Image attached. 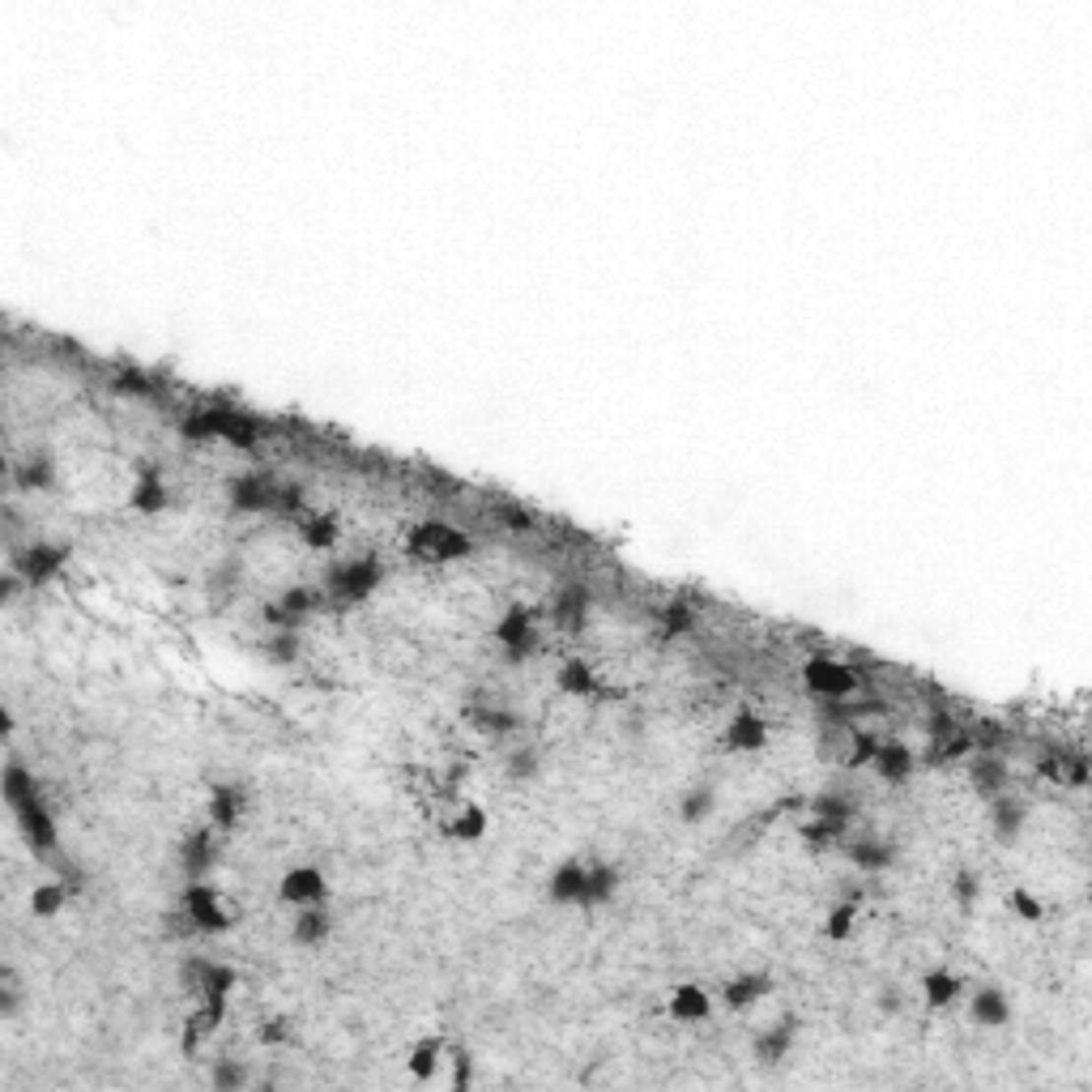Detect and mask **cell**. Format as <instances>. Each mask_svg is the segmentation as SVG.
I'll return each mask as SVG.
<instances>
[{
	"label": "cell",
	"mask_w": 1092,
	"mask_h": 1092,
	"mask_svg": "<svg viewBox=\"0 0 1092 1092\" xmlns=\"http://www.w3.org/2000/svg\"><path fill=\"white\" fill-rule=\"evenodd\" d=\"M261 422L243 410H230V406H205V410H188L179 418V435L192 444H205V440H226L235 448H256L261 444Z\"/></svg>",
	"instance_id": "1"
},
{
	"label": "cell",
	"mask_w": 1092,
	"mask_h": 1092,
	"mask_svg": "<svg viewBox=\"0 0 1092 1092\" xmlns=\"http://www.w3.org/2000/svg\"><path fill=\"white\" fill-rule=\"evenodd\" d=\"M384 581V563L376 555H358V559H346V563H333L325 572V589L338 607H354L376 594V585Z\"/></svg>",
	"instance_id": "2"
},
{
	"label": "cell",
	"mask_w": 1092,
	"mask_h": 1092,
	"mask_svg": "<svg viewBox=\"0 0 1092 1092\" xmlns=\"http://www.w3.org/2000/svg\"><path fill=\"white\" fill-rule=\"evenodd\" d=\"M406 550L422 563H453V559H466L474 543L470 534H461L457 525H444V521H422L410 530L406 538Z\"/></svg>",
	"instance_id": "3"
},
{
	"label": "cell",
	"mask_w": 1092,
	"mask_h": 1092,
	"mask_svg": "<svg viewBox=\"0 0 1092 1092\" xmlns=\"http://www.w3.org/2000/svg\"><path fill=\"white\" fill-rule=\"evenodd\" d=\"M803 687L811 691L819 700H850L858 687H863V674L845 662H832V658H811L803 666Z\"/></svg>",
	"instance_id": "4"
},
{
	"label": "cell",
	"mask_w": 1092,
	"mask_h": 1092,
	"mask_svg": "<svg viewBox=\"0 0 1092 1092\" xmlns=\"http://www.w3.org/2000/svg\"><path fill=\"white\" fill-rule=\"evenodd\" d=\"M495 640L504 645V658H508V662L530 658L534 645H538V632H534V610H530V607H508V610H504V619L495 623Z\"/></svg>",
	"instance_id": "5"
},
{
	"label": "cell",
	"mask_w": 1092,
	"mask_h": 1092,
	"mask_svg": "<svg viewBox=\"0 0 1092 1092\" xmlns=\"http://www.w3.org/2000/svg\"><path fill=\"white\" fill-rule=\"evenodd\" d=\"M278 479L269 474H235L226 482V495H230V508L235 512H274V499H278Z\"/></svg>",
	"instance_id": "6"
},
{
	"label": "cell",
	"mask_w": 1092,
	"mask_h": 1092,
	"mask_svg": "<svg viewBox=\"0 0 1092 1092\" xmlns=\"http://www.w3.org/2000/svg\"><path fill=\"white\" fill-rule=\"evenodd\" d=\"M184 914H188L192 927H197V931H210V934H218V931L230 927V914L223 909V901H218V892L205 888L201 879L184 892Z\"/></svg>",
	"instance_id": "7"
},
{
	"label": "cell",
	"mask_w": 1092,
	"mask_h": 1092,
	"mask_svg": "<svg viewBox=\"0 0 1092 1092\" xmlns=\"http://www.w3.org/2000/svg\"><path fill=\"white\" fill-rule=\"evenodd\" d=\"M64 559H69V546L64 543H34L18 555V572H22V581L43 585L64 568Z\"/></svg>",
	"instance_id": "8"
},
{
	"label": "cell",
	"mask_w": 1092,
	"mask_h": 1092,
	"mask_svg": "<svg viewBox=\"0 0 1092 1092\" xmlns=\"http://www.w3.org/2000/svg\"><path fill=\"white\" fill-rule=\"evenodd\" d=\"M184 986L201 998H226L230 991H235V969L210 965V960H192V965L184 969Z\"/></svg>",
	"instance_id": "9"
},
{
	"label": "cell",
	"mask_w": 1092,
	"mask_h": 1092,
	"mask_svg": "<svg viewBox=\"0 0 1092 1092\" xmlns=\"http://www.w3.org/2000/svg\"><path fill=\"white\" fill-rule=\"evenodd\" d=\"M282 901H290V905H320L329 896V883H325V875H320L316 867H294V870H287V875H282Z\"/></svg>",
	"instance_id": "10"
},
{
	"label": "cell",
	"mask_w": 1092,
	"mask_h": 1092,
	"mask_svg": "<svg viewBox=\"0 0 1092 1092\" xmlns=\"http://www.w3.org/2000/svg\"><path fill=\"white\" fill-rule=\"evenodd\" d=\"M18 828H22V837H26L31 850H51V845H56V819H51L43 799L18 806Z\"/></svg>",
	"instance_id": "11"
},
{
	"label": "cell",
	"mask_w": 1092,
	"mask_h": 1092,
	"mask_svg": "<svg viewBox=\"0 0 1092 1092\" xmlns=\"http://www.w3.org/2000/svg\"><path fill=\"white\" fill-rule=\"evenodd\" d=\"M589 619V589L585 585H563L555 594V607H550V623L559 632H581Z\"/></svg>",
	"instance_id": "12"
},
{
	"label": "cell",
	"mask_w": 1092,
	"mask_h": 1092,
	"mask_svg": "<svg viewBox=\"0 0 1092 1092\" xmlns=\"http://www.w3.org/2000/svg\"><path fill=\"white\" fill-rule=\"evenodd\" d=\"M722 742H726L730 751H760L764 742H768V726H764V717H760V713H751V709L735 713V717H730V726H726V735H722Z\"/></svg>",
	"instance_id": "13"
},
{
	"label": "cell",
	"mask_w": 1092,
	"mask_h": 1092,
	"mask_svg": "<svg viewBox=\"0 0 1092 1092\" xmlns=\"http://www.w3.org/2000/svg\"><path fill=\"white\" fill-rule=\"evenodd\" d=\"M223 1016H226V998H201V1007L184 1024V1055H197L205 1037L223 1024Z\"/></svg>",
	"instance_id": "14"
},
{
	"label": "cell",
	"mask_w": 1092,
	"mask_h": 1092,
	"mask_svg": "<svg viewBox=\"0 0 1092 1092\" xmlns=\"http://www.w3.org/2000/svg\"><path fill=\"white\" fill-rule=\"evenodd\" d=\"M179 867H184V875L192 883L205 879V870L214 867V832L210 828H197L184 837V845H179Z\"/></svg>",
	"instance_id": "15"
},
{
	"label": "cell",
	"mask_w": 1092,
	"mask_h": 1092,
	"mask_svg": "<svg viewBox=\"0 0 1092 1092\" xmlns=\"http://www.w3.org/2000/svg\"><path fill=\"white\" fill-rule=\"evenodd\" d=\"M585 875H589V863H581V858H568L563 867H555V875H550V883H546L550 901H559V905H581V896H585Z\"/></svg>",
	"instance_id": "16"
},
{
	"label": "cell",
	"mask_w": 1092,
	"mask_h": 1092,
	"mask_svg": "<svg viewBox=\"0 0 1092 1092\" xmlns=\"http://www.w3.org/2000/svg\"><path fill=\"white\" fill-rule=\"evenodd\" d=\"M1024 819H1029V806H1024L1016 794H995V806H991V828L998 841H1016L1024 832Z\"/></svg>",
	"instance_id": "17"
},
{
	"label": "cell",
	"mask_w": 1092,
	"mask_h": 1092,
	"mask_svg": "<svg viewBox=\"0 0 1092 1092\" xmlns=\"http://www.w3.org/2000/svg\"><path fill=\"white\" fill-rule=\"evenodd\" d=\"M845 858H850L858 870H888L896 863V845L879 841V837H854L845 845Z\"/></svg>",
	"instance_id": "18"
},
{
	"label": "cell",
	"mask_w": 1092,
	"mask_h": 1092,
	"mask_svg": "<svg viewBox=\"0 0 1092 1092\" xmlns=\"http://www.w3.org/2000/svg\"><path fill=\"white\" fill-rule=\"evenodd\" d=\"M794 1033H799V1020H794V1016H781L773 1029H764L760 1037H755V1059H760L764 1067L781 1062V1059L790 1055V1046H794Z\"/></svg>",
	"instance_id": "19"
},
{
	"label": "cell",
	"mask_w": 1092,
	"mask_h": 1092,
	"mask_svg": "<svg viewBox=\"0 0 1092 1092\" xmlns=\"http://www.w3.org/2000/svg\"><path fill=\"white\" fill-rule=\"evenodd\" d=\"M870 764H875V773H879L883 781H905L909 773H914V751H909L905 742L888 739V742H879V747H875Z\"/></svg>",
	"instance_id": "20"
},
{
	"label": "cell",
	"mask_w": 1092,
	"mask_h": 1092,
	"mask_svg": "<svg viewBox=\"0 0 1092 1092\" xmlns=\"http://www.w3.org/2000/svg\"><path fill=\"white\" fill-rule=\"evenodd\" d=\"M811 819H824L837 832H845L858 819V803L850 794H815L811 799Z\"/></svg>",
	"instance_id": "21"
},
{
	"label": "cell",
	"mask_w": 1092,
	"mask_h": 1092,
	"mask_svg": "<svg viewBox=\"0 0 1092 1092\" xmlns=\"http://www.w3.org/2000/svg\"><path fill=\"white\" fill-rule=\"evenodd\" d=\"M137 512H146V517H159V512L171 504V491H166V482L159 479V470H141V479L133 486V499H128Z\"/></svg>",
	"instance_id": "22"
},
{
	"label": "cell",
	"mask_w": 1092,
	"mask_h": 1092,
	"mask_svg": "<svg viewBox=\"0 0 1092 1092\" xmlns=\"http://www.w3.org/2000/svg\"><path fill=\"white\" fill-rule=\"evenodd\" d=\"M773 991V978H768V973H742V978H735V982H726V991H722V998H726V1007H735V1011H742V1007H751V1003H760V998Z\"/></svg>",
	"instance_id": "23"
},
{
	"label": "cell",
	"mask_w": 1092,
	"mask_h": 1092,
	"mask_svg": "<svg viewBox=\"0 0 1092 1092\" xmlns=\"http://www.w3.org/2000/svg\"><path fill=\"white\" fill-rule=\"evenodd\" d=\"M969 781H973V790H978L982 799H995V794L1007 790V764L998 760V755L986 751V755H978V760H973Z\"/></svg>",
	"instance_id": "24"
},
{
	"label": "cell",
	"mask_w": 1092,
	"mask_h": 1092,
	"mask_svg": "<svg viewBox=\"0 0 1092 1092\" xmlns=\"http://www.w3.org/2000/svg\"><path fill=\"white\" fill-rule=\"evenodd\" d=\"M243 790L239 786H214V794H210V819H214V828H223V832H230L239 824V815H243Z\"/></svg>",
	"instance_id": "25"
},
{
	"label": "cell",
	"mask_w": 1092,
	"mask_h": 1092,
	"mask_svg": "<svg viewBox=\"0 0 1092 1092\" xmlns=\"http://www.w3.org/2000/svg\"><path fill=\"white\" fill-rule=\"evenodd\" d=\"M555 683H559L563 696H598V691H602L594 666L581 662V658H568V662H563L559 674H555Z\"/></svg>",
	"instance_id": "26"
},
{
	"label": "cell",
	"mask_w": 1092,
	"mask_h": 1092,
	"mask_svg": "<svg viewBox=\"0 0 1092 1092\" xmlns=\"http://www.w3.org/2000/svg\"><path fill=\"white\" fill-rule=\"evenodd\" d=\"M973 1024H982V1029H1003L1007 1024V998L998 986H982L978 995H973Z\"/></svg>",
	"instance_id": "27"
},
{
	"label": "cell",
	"mask_w": 1092,
	"mask_h": 1092,
	"mask_svg": "<svg viewBox=\"0 0 1092 1092\" xmlns=\"http://www.w3.org/2000/svg\"><path fill=\"white\" fill-rule=\"evenodd\" d=\"M960 991H965V982L947 969H931L927 978H922V998H927L931 1007H952L960 998Z\"/></svg>",
	"instance_id": "28"
},
{
	"label": "cell",
	"mask_w": 1092,
	"mask_h": 1092,
	"mask_svg": "<svg viewBox=\"0 0 1092 1092\" xmlns=\"http://www.w3.org/2000/svg\"><path fill=\"white\" fill-rule=\"evenodd\" d=\"M466 722L474 730H482V735H512V730L521 726V717L508 713V709H491V704H470Z\"/></svg>",
	"instance_id": "29"
},
{
	"label": "cell",
	"mask_w": 1092,
	"mask_h": 1092,
	"mask_svg": "<svg viewBox=\"0 0 1092 1092\" xmlns=\"http://www.w3.org/2000/svg\"><path fill=\"white\" fill-rule=\"evenodd\" d=\"M13 482L22 486V491H47V486H56V466L38 453V457H26L18 470H13Z\"/></svg>",
	"instance_id": "30"
},
{
	"label": "cell",
	"mask_w": 1092,
	"mask_h": 1092,
	"mask_svg": "<svg viewBox=\"0 0 1092 1092\" xmlns=\"http://www.w3.org/2000/svg\"><path fill=\"white\" fill-rule=\"evenodd\" d=\"M614 888H619V870L607 867V863H589V875H585V896L581 905H602L610 901Z\"/></svg>",
	"instance_id": "31"
},
{
	"label": "cell",
	"mask_w": 1092,
	"mask_h": 1092,
	"mask_svg": "<svg viewBox=\"0 0 1092 1092\" xmlns=\"http://www.w3.org/2000/svg\"><path fill=\"white\" fill-rule=\"evenodd\" d=\"M709 1007L713 1003H709V995H704L700 986H678V991L671 995V1016L683 1020V1024L687 1020H704V1016H709Z\"/></svg>",
	"instance_id": "32"
},
{
	"label": "cell",
	"mask_w": 1092,
	"mask_h": 1092,
	"mask_svg": "<svg viewBox=\"0 0 1092 1092\" xmlns=\"http://www.w3.org/2000/svg\"><path fill=\"white\" fill-rule=\"evenodd\" d=\"M299 534H303V543L312 546V550H333V546H338V521H333L329 512H312V517H303Z\"/></svg>",
	"instance_id": "33"
},
{
	"label": "cell",
	"mask_w": 1092,
	"mask_h": 1092,
	"mask_svg": "<svg viewBox=\"0 0 1092 1092\" xmlns=\"http://www.w3.org/2000/svg\"><path fill=\"white\" fill-rule=\"evenodd\" d=\"M34 799H43V794H38V781L26 773L22 764H9V768H5V803L13 806V811H18V806L34 803Z\"/></svg>",
	"instance_id": "34"
},
{
	"label": "cell",
	"mask_w": 1092,
	"mask_h": 1092,
	"mask_svg": "<svg viewBox=\"0 0 1092 1092\" xmlns=\"http://www.w3.org/2000/svg\"><path fill=\"white\" fill-rule=\"evenodd\" d=\"M696 627V607H691L687 598H674L671 607L662 610V640H678L683 632H691Z\"/></svg>",
	"instance_id": "35"
},
{
	"label": "cell",
	"mask_w": 1092,
	"mask_h": 1092,
	"mask_svg": "<svg viewBox=\"0 0 1092 1092\" xmlns=\"http://www.w3.org/2000/svg\"><path fill=\"white\" fill-rule=\"evenodd\" d=\"M482 832H486V811H482V806H466V811H461L453 824L444 828V837H448V841H461V845H474V841L482 837Z\"/></svg>",
	"instance_id": "36"
},
{
	"label": "cell",
	"mask_w": 1092,
	"mask_h": 1092,
	"mask_svg": "<svg viewBox=\"0 0 1092 1092\" xmlns=\"http://www.w3.org/2000/svg\"><path fill=\"white\" fill-rule=\"evenodd\" d=\"M440 1059H444V1042L440 1037H427V1042H418L410 1050V1075H415V1080H431Z\"/></svg>",
	"instance_id": "37"
},
{
	"label": "cell",
	"mask_w": 1092,
	"mask_h": 1092,
	"mask_svg": "<svg viewBox=\"0 0 1092 1092\" xmlns=\"http://www.w3.org/2000/svg\"><path fill=\"white\" fill-rule=\"evenodd\" d=\"M713 803H717V794L709 786L687 790L683 799H678V819H683V824H704V819L713 815Z\"/></svg>",
	"instance_id": "38"
},
{
	"label": "cell",
	"mask_w": 1092,
	"mask_h": 1092,
	"mask_svg": "<svg viewBox=\"0 0 1092 1092\" xmlns=\"http://www.w3.org/2000/svg\"><path fill=\"white\" fill-rule=\"evenodd\" d=\"M64 901H69V883H38L34 888V896H31V914L34 918H56L60 909H64Z\"/></svg>",
	"instance_id": "39"
},
{
	"label": "cell",
	"mask_w": 1092,
	"mask_h": 1092,
	"mask_svg": "<svg viewBox=\"0 0 1092 1092\" xmlns=\"http://www.w3.org/2000/svg\"><path fill=\"white\" fill-rule=\"evenodd\" d=\"M290 934H294V943H320V939L329 934V918L320 914L316 905H303L299 918H294V931H290Z\"/></svg>",
	"instance_id": "40"
},
{
	"label": "cell",
	"mask_w": 1092,
	"mask_h": 1092,
	"mask_svg": "<svg viewBox=\"0 0 1092 1092\" xmlns=\"http://www.w3.org/2000/svg\"><path fill=\"white\" fill-rule=\"evenodd\" d=\"M320 589H307V585H290L287 594L278 598V607L287 610V614H294V619H303V614H312V610H320Z\"/></svg>",
	"instance_id": "41"
},
{
	"label": "cell",
	"mask_w": 1092,
	"mask_h": 1092,
	"mask_svg": "<svg viewBox=\"0 0 1092 1092\" xmlns=\"http://www.w3.org/2000/svg\"><path fill=\"white\" fill-rule=\"evenodd\" d=\"M854 922H858V896H854V901H841L837 909H832L828 922H824V934H828L832 943H845L854 934Z\"/></svg>",
	"instance_id": "42"
},
{
	"label": "cell",
	"mask_w": 1092,
	"mask_h": 1092,
	"mask_svg": "<svg viewBox=\"0 0 1092 1092\" xmlns=\"http://www.w3.org/2000/svg\"><path fill=\"white\" fill-rule=\"evenodd\" d=\"M969 751H973V735H969V730H956V735L931 742V760L934 764H952V760H960V755H969Z\"/></svg>",
	"instance_id": "43"
},
{
	"label": "cell",
	"mask_w": 1092,
	"mask_h": 1092,
	"mask_svg": "<svg viewBox=\"0 0 1092 1092\" xmlns=\"http://www.w3.org/2000/svg\"><path fill=\"white\" fill-rule=\"evenodd\" d=\"M491 517L499 521V525H508V530H534L538 525V517L525 504H517V499H499V504H491Z\"/></svg>",
	"instance_id": "44"
},
{
	"label": "cell",
	"mask_w": 1092,
	"mask_h": 1092,
	"mask_svg": "<svg viewBox=\"0 0 1092 1092\" xmlns=\"http://www.w3.org/2000/svg\"><path fill=\"white\" fill-rule=\"evenodd\" d=\"M111 389L124 393V397H150V393H154V380H150L141 367H120V371H111Z\"/></svg>",
	"instance_id": "45"
},
{
	"label": "cell",
	"mask_w": 1092,
	"mask_h": 1092,
	"mask_svg": "<svg viewBox=\"0 0 1092 1092\" xmlns=\"http://www.w3.org/2000/svg\"><path fill=\"white\" fill-rule=\"evenodd\" d=\"M875 747H879V739H875V735H867V730H850V742H845V764H850V768L870 764V755H875Z\"/></svg>",
	"instance_id": "46"
},
{
	"label": "cell",
	"mask_w": 1092,
	"mask_h": 1092,
	"mask_svg": "<svg viewBox=\"0 0 1092 1092\" xmlns=\"http://www.w3.org/2000/svg\"><path fill=\"white\" fill-rule=\"evenodd\" d=\"M799 837H803V845H806V850H811V854H819V850H828V845L837 841L841 832L832 828V824H824V819H806V824L799 828Z\"/></svg>",
	"instance_id": "47"
},
{
	"label": "cell",
	"mask_w": 1092,
	"mask_h": 1092,
	"mask_svg": "<svg viewBox=\"0 0 1092 1092\" xmlns=\"http://www.w3.org/2000/svg\"><path fill=\"white\" fill-rule=\"evenodd\" d=\"M243 1084H248V1071H243L239 1062L223 1059V1062L214 1067V1088H218V1092H235V1088H243Z\"/></svg>",
	"instance_id": "48"
},
{
	"label": "cell",
	"mask_w": 1092,
	"mask_h": 1092,
	"mask_svg": "<svg viewBox=\"0 0 1092 1092\" xmlns=\"http://www.w3.org/2000/svg\"><path fill=\"white\" fill-rule=\"evenodd\" d=\"M265 658H269V662H278V666H290L294 658H299V640H294L290 632L274 636V640L265 645Z\"/></svg>",
	"instance_id": "49"
},
{
	"label": "cell",
	"mask_w": 1092,
	"mask_h": 1092,
	"mask_svg": "<svg viewBox=\"0 0 1092 1092\" xmlns=\"http://www.w3.org/2000/svg\"><path fill=\"white\" fill-rule=\"evenodd\" d=\"M978 892H982V879H978V870H956V879H952V896H956V905H973L978 901Z\"/></svg>",
	"instance_id": "50"
},
{
	"label": "cell",
	"mask_w": 1092,
	"mask_h": 1092,
	"mask_svg": "<svg viewBox=\"0 0 1092 1092\" xmlns=\"http://www.w3.org/2000/svg\"><path fill=\"white\" fill-rule=\"evenodd\" d=\"M274 512H282V517H294V512H303V486H299V482H282V486H278V499H274Z\"/></svg>",
	"instance_id": "51"
},
{
	"label": "cell",
	"mask_w": 1092,
	"mask_h": 1092,
	"mask_svg": "<svg viewBox=\"0 0 1092 1092\" xmlns=\"http://www.w3.org/2000/svg\"><path fill=\"white\" fill-rule=\"evenodd\" d=\"M1011 909H1016V914L1024 918V922H1042V901H1037L1033 892H1024V888H1011Z\"/></svg>",
	"instance_id": "52"
},
{
	"label": "cell",
	"mask_w": 1092,
	"mask_h": 1092,
	"mask_svg": "<svg viewBox=\"0 0 1092 1092\" xmlns=\"http://www.w3.org/2000/svg\"><path fill=\"white\" fill-rule=\"evenodd\" d=\"M1059 781H1067L1071 790H1084V786H1088V760H1084L1080 751H1075L1071 760H1062V777H1059Z\"/></svg>",
	"instance_id": "53"
},
{
	"label": "cell",
	"mask_w": 1092,
	"mask_h": 1092,
	"mask_svg": "<svg viewBox=\"0 0 1092 1092\" xmlns=\"http://www.w3.org/2000/svg\"><path fill=\"white\" fill-rule=\"evenodd\" d=\"M534 768H538V755L525 747V751H517V755H508V764H504V773L512 777V781H525V777H534Z\"/></svg>",
	"instance_id": "54"
},
{
	"label": "cell",
	"mask_w": 1092,
	"mask_h": 1092,
	"mask_svg": "<svg viewBox=\"0 0 1092 1092\" xmlns=\"http://www.w3.org/2000/svg\"><path fill=\"white\" fill-rule=\"evenodd\" d=\"M256 1037H261V1046H282L290 1037V1024H287V1016H274V1020H265L261 1029H256Z\"/></svg>",
	"instance_id": "55"
},
{
	"label": "cell",
	"mask_w": 1092,
	"mask_h": 1092,
	"mask_svg": "<svg viewBox=\"0 0 1092 1092\" xmlns=\"http://www.w3.org/2000/svg\"><path fill=\"white\" fill-rule=\"evenodd\" d=\"M261 619H265L269 627H282V632H290V627H294V623H299V619H294V614H287V610H282V607H278V602H269V607L261 610Z\"/></svg>",
	"instance_id": "56"
},
{
	"label": "cell",
	"mask_w": 1092,
	"mask_h": 1092,
	"mask_svg": "<svg viewBox=\"0 0 1092 1092\" xmlns=\"http://www.w3.org/2000/svg\"><path fill=\"white\" fill-rule=\"evenodd\" d=\"M927 730H931V739H947V735H956V717L952 713H931V722H927Z\"/></svg>",
	"instance_id": "57"
},
{
	"label": "cell",
	"mask_w": 1092,
	"mask_h": 1092,
	"mask_svg": "<svg viewBox=\"0 0 1092 1092\" xmlns=\"http://www.w3.org/2000/svg\"><path fill=\"white\" fill-rule=\"evenodd\" d=\"M453 1088L457 1092L470 1088V1055H466V1050H457V1055H453Z\"/></svg>",
	"instance_id": "58"
},
{
	"label": "cell",
	"mask_w": 1092,
	"mask_h": 1092,
	"mask_svg": "<svg viewBox=\"0 0 1092 1092\" xmlns=\"http://www.w3.org/2000/svg\"><path fill=\"white\" fill-rule=\"evenodd\" d=\"M879 1011H883V1016H896V1011H901V995H896V986H888V991L879 995Z\"/></svg>",
	"instance_id": "59"
}]
</instances>
